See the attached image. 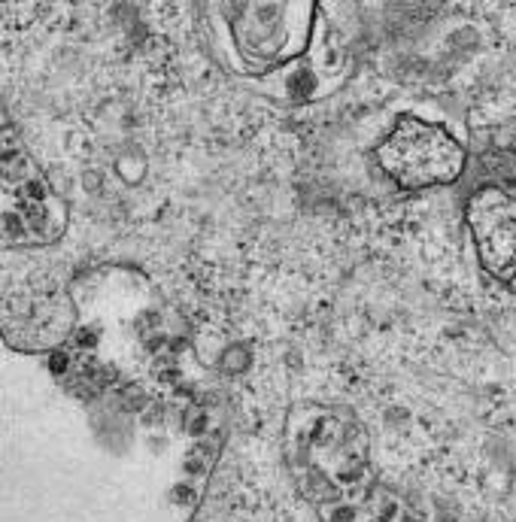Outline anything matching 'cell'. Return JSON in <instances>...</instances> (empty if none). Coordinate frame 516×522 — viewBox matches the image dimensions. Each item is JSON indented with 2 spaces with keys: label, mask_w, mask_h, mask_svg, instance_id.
<instances>
[{
  "label": "cell",
  "mask_w": 516,
  "mask_h": 522,
  "mask_svg": "<svg viewBox=\"0 0 516 522\" xmlns=\"http://www.w3.org/2000/svg\"><path fill=\"white\" fill-rule=\"evenodd\" d=\"M376 164L404 188H431L458 179L465 152L446 128L401 116L395 131L376 146Z\"/></svg>",
  "instance_id": "cell-1"
},
{
  "label": "cell",
  "mask_w": 516,
  "mask_h": 522,
  "mask_svg": "<svg viewBox=\"0 0 516 522\" xmlns=\"http://www.w3.org/2000/svg\"><path fill=\"white\" fill-rule=\"evenodd\" d=\"M468 222L483 267L498 280L516 277V198L501 188H483L471 198Z\"/></svg>",
  "instance_id": "cell-2"
}]
</instances>
